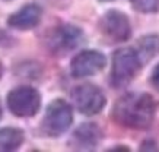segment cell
I'll return each mask as SVG.
<instances>
[{
	"mask_svg": "<svg viewBox=\"0 0 159 152\" xmlns=\"http://www.w3.org/2000/svg\"><path fill=\"white\" fill-rule=\"evenodd\" d=\"M142 66H143V62L136 48L124 47V48L117 50L112 54V60H111V85L114 88L127 86L136 78V75L139 73Z\"/></svg>",
	"mask_w": 159,
	"mask_h": 152,
	"instance_id": "obj_2",
	"label": "cell"
},
{
	"mask_svg": "<svg viewBox=\"0 0 159 152\" xmlns=\"http://www.w3.org/2000/svg\"><path fill=\"white\" fill-rule=\"evenodd\" d=\"M25 132L19 127L7 126L0 129V152H12L22 146Z\"/></svg>",
	"mask_w": 159,
	"mask_h": 152,
	"instance_id": "obj_11",
	"label": "cell"
},
{
	"mask_svg": "<svg viewBox=\"0 0 159 152\" xmlns=\"http://www.w3.org/2000/svg\"><path fill=\"white\" fill-rule=\"evenodd\" d=\"M43 9L37 3H28L7 18V26L18 31H29L39 24Z\"/></svg>",
	"mask_w": 159,
	"mask_h": 152,
	"instance_id": "obj_10",
	"label": "cell"
},
{
	"mask_svg": "<svg viewBox=\"0 0 159 152\" xmlns=\"http://www.w3.org/2000/svg\"><path fill=\"white\" fill-rule=\"evenodd\" d=\"M150 84L156 91H159V63L156 64L152 70V75H150Z\"/></svg>",
	"mask_w": 159,
	"mask_h": 152,
	"instance_id": "obj_14",
	"label": "cell"
},
{
	"mask_svg": "<svg viewBox=\"0 0 159 152\" xmlns=\"http://www.w3.org/2000/svg\"><path fill=\"white\" fill-rule=\"evenodd\" d=\"M70 97L75 108L85 116L99 114L107 104L104 92L93 84H82L75 86Z\"/></svg>",
	"mask_w": 159,
	"mask_h": 152,
	"instance_id": "obj_5",
	"label": "cell"
},
{
	"mask_svg": "<svg viewBox=\"0 0 159 152\" xmlns=\"http://www.w3.org/2000/svg\"><path fill=\"white\" fill-rule=\"evenodd\" d=\"M136 50L139 53L143 64L150 62L159 54V35L158 34H148L139 38Z\"/></svg>",
	"mask_w": 159,
	"mask_h": 152,
	"instance_id": "obj_12",
	"label": "cell"
},
{
	"mask_svg": "<svg viewBox=\"0 0 159 152\" xmlns=\"http://www.w3.org/2000/svg\"><path fill=\"white\" fill-rule=\"evenodd\" d=\"M83 41V32L79 26L72 24H61L50 32L47 38V48L53 54H66L80 45Z\"/></svg>",
	"mask_w": 159,
	"mask_h": 152,
	"instance_id": "obj_7",
	"label": "cell"
},
{
	"mask_svg": "<svg viewBox=\"0 0 159 152\" xmlns=\"http://www.w3.org/2000/svg\"><path fill=\"white\" fill-rule=\"evenodd\" d=\"M5 2H9V0H5Z\"/></svg>",
	"mask_w": 159,
	"mask_h": 152,
	"instance_id": "obj_18",
	"label": "cell"
},
{
	"mask_svg": "<svg viewBox=\"0 0 159 152\" xmlns=\"http://www.w3.org/2000/svg\"><path fill=\"white\" fill-rule=\"evenodd\" d=\"M6 104L9 111L16 117H32L41 107V94L32 86H18L9 91Z\"/></svg>",
	"mask_w": 159,
	"mask_h": 152,
	"instance_id": "obj_4",
	"label": "cell"
},
{
	"mask_svg": "<svg viewBox=\"0 0 159 152\" xmlns=\"http://www.w3.org/2000/svg\"><path fill=\"white\" fill-rule=\"evenodd\" d=\"M133 7L142 13H153L159 10V0H130Z\"/></svg>",
	"mask_w": 159,
	"mask_h": 152,
	"instance_id": "obj_13",
	"label": "cell"
},
{
	"mask_svg": "<svg viewBox=\"0 0 159 152\" xmlns=\"http://www.w3.org/2000/svg\"><path fill=\"white\" fill-rule=\"evenodd\" d=\"M99 31L110 43H124L131 37L130 19L121 10H107L99 19Z\"/></svg>",
	"mask_w": 159,
	"mask_h": 152,
	"instance_id": "obj_6",
	"label": "cell"
},
{
	"mask_svg": "<svg viewBox=\"0 0 159 152\" xmlns=\"http://www.w3.org/2000/svg\"><path fill=\"white\" fill-rule=\"evenodd\" d=\"M73 123L72 105L61 98H56L48 104L41 122V132L45 136L58 137L66 133Z\"/></svg>",
	"mask_w": 159,
	"mask_h": 152,
	"instance_id": "obj_3",
	"label": "cell"
},
{
	"mask_svg": "<svg viewBox=\"0 0 159 152\" xmlns=\"http://www.w3.org/2000/svg\"><path fill=\"white\" fill-rule=\"evenodd\" d=\"M107 66V57L97 50H83L77 53L70 63V73L73 78L82 79L99 73Z\"/></svg>",
	"mask_w": 159,
	"mask_h": 152,
	"instance_id": "obj_8",
	"label": "cell"
},
{
	"mask_svg": "<svg viewBox=\"0 0 159 152\" xmlns=\"http://www.w3.org/2000/svg\"><path fill=\"white\" fill-rule=\"evenodd\" d=\"M156 114V104L152 95L146 92L125 94L112 107V120L123 127L145 130L152 126Z\"/></svg>",
	"mask_w": 159,
	"mask_h": 152,
	"instance_id": "obj_1",
	"label": "cell"
},
{
	"mask_svg": "<svg viewBox=\"0 0 159 152\" xmlns=\"http://www.w3.org/2000/svg\"><path fill=\"white\" fill-rule=\"evenodd\" d=\"M102 140V130L95 123H83L73 132L69 145L73 149L89 151L95 149Z\"/></svg>",
	"mask_w": 159,
	"mask_h": 152,
	"instance_id": "obj_9",
	"label": "cell"
},
{
	"mask_svg": "<svg viewBox=\"0 0 159 152\" xmlns=\"http://www.w3.org/2000/svg\"><path fill=\"white\" fill-rule=\"evenodd\" d=\"M0 118H2V104H0Z\"/></svg>",
	"mask_w": 159,
	"mask_h": 152,
	"instance_id": "obj_16",
	"label": "cell"
},
{
	"mask_svg": "<svg viewBox=\"0 0 159 152\" xmlns=\"http://www.w3.org/2000/svg\"><path fill=\"white\" fill-rule=\"evenodd\" d=\"M2 76H3V64L0 62V79H2Z\"/></svg>",
	"mask_w": 159,
	"mask_h": 152,
	"instance_id": "obj_15",
	"label": "cell"
},
{
	"mask_svg": "<svg viewBox=\"0 0 159 152\" xmlns=\"http://www.w3.org/2000/svg\"><path fill=\"white\" fill-rule=\"evenodd\" d=\"M101 2H112V0H101Z\"/></svg>",
	"mask_w": 159,
	"mask_h": 152,
	"instance_id": "obj_17",
	"label": "cell"
}]
</instances>
